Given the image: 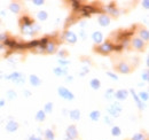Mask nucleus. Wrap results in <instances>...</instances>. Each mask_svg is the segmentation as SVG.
Wrapping results in <instances>:
<instances>
[{"label": "nucleus", "instance_id": "obj_1", "mask_svg": "<svg viewBox=\"0 0 149 140\" xmlns=\"http://www.w3.org/2000/svg\"><path fill=\"white\" fill-rule=\"evenodd\" d=\"M94 52L99 53L101 55H109L111 52H113V44L110 40H106L104 43H101L97 46H94Z\"/></svg>", "mask_w": 149, "mask_h": 140}, {"label": "nucleus", "instance_id": "obj_2", "mask_svg": "<svg viewBox=\"0 0 149 140\" xmlns=\"http://www.w3.org/2000/svg\"><path fill=\"white\" fill-rule=\"evenodd\" d=\"M5 78H6L7 80L13 82V83L16 84V85H23V84L25 83V77H24V75L19 72V71H14V72H12V74H9V75H6Z\"/></svg>", "mask_w": 149, "mask_h": 140}, {"label": "nucleus", "instance_id": "obj_3", "mask_svg": "<svg viewBox=\"0 0 149 140\" xmlns=\"http://www.w3.org/2000/svg\"><path fill=\"white\" fill-rule=\"evenodd\" d=\"M122 110H123V106L120 105L119 102H115V104H112V105H110L107 108V111L109 113V116L112 117V118L118 117L120 115Z\"/></svg>", "mask_w": 149, "mask_h": 140}, {"label": "nucleus", "instance_id": "obj_4", "mask_svg": "<svg viewBox=\"0 0 149 140\" xmlns=\"http://www.w3.org/2000/svg\"><path fill=\"white\" fill-rule=\"evenodd\" d=\"M101 8H102L101 12H102L103 14H107V15L110 14L113 18H118V16H119V10L116 8V6H115L113 4H110V5H102Z\"/></svg>", "mask_w": 149, "mask_h": 140}, {"label": "nucleus", "instance_id": "obj_5", "mask_svg": "<svg viewBox=\"0 0 149 140\" xmlns=\"http://www.w3.org/2000/svg\"><path fill=\"white\" fill-rule=\"evenodd\" d=\"M57 93H58V95H60L62 99H64V100H67V101H72L74 99V93H72L71 91H69L67 88H64V86L57 88Z\"/></svg>", "mask_w": 149, "mask_h": 140}, {"label": "nucleus", "instance_id": "obj_6", "mask_svg": "<svg viewBox=\"0 0 149 140\" xmlns=\"http://www.w3.org/2000/svg\"><path fill=\"white\" fill-rule=\"evenodd\" d=\"M130 43H131V46H132L134 50L139 51V52L145 51V48H146V46H147V43H145L143 40H141L139 37H133V38L131 39Z\"/></svg>", "mask_w": 149, "mask_h": 140}, {"label": "nucleus", "instance_id": "obj_7", "mask_svg": "<svg viewBox=\"0 0 149 140\" xmlns=\"http://www.w3.org/2000/svg\"><path fill=\"white\" fill-rule=\"evenodd\" d=\"M115 70L118 71L119 74H130L132 71V67L130 66V63L126 62V61H119L115 66Z\"/></svg>", "mask_w": 149, "mask_h": 140}, {"label": "nucleus", "instance_id": "obj_8", "mask_svg": "<svg viewBox=\"0 0 149 140\" xmlns=\"http://www.w3.org/2000/svg\"><path fill=\"white\" fill-rule=\"evenodd\" d=\"M62 38H63L64 41H67V43H69V44H76L77 40H78L77 35L74 34V31H71V30H67V31H64V34H63V36H62Z\"/></svg>", "mask_w": 149, "mask_h": 140}, {"label": "nucleus", "instance_id": "obj_9", "mask_svg": "<svg viewBox=\"0 0 149 140\" xmlns=\"http://www.w3.org/2000/svg\"><path fill=\"white\" fill-rule=\"evenodd\" d=\"M129 94H130V93H129V90L120 88V90L115 91V95H113V98H116L118 101H124V100L127 99Z\"/></svg>", "mask_w": 149, "mask_h": 140}, {"label": "nucleus", "instance_id": "obj_10", "mask_svg": "<svg viewBox=\"0 0 149 140\" xmlns=\"http://www.w3.org/2000/svg\"><path fill=\"white\" fill-rule=\"evenodd\" d=\"M65 137L70 138L71 140H76L78 138V130L74 125H70L67 127V131H65Z\"/></svg>", "mask_w": 149, "mask_h": 140}, {"label": "nucleus", "instance_id": "obj_11", "mask_svg": "<svg viewBox=\"0 0 149 140\" xmlns=\"http://www.w3.org/2000/svg\"><path fill=\"white\" fill-rule=\"evenodd\" d=\"M110 21H111V18L109 15H107V14H103V13H101L99 16H97V23L100 24V27H108L109 24H110Z\"/></svg>", "mask_w": 149, "mask_h": 140}, {"label": "nucleus", "instance_id": "obj_12", "mask_svg": "<svg viewBox=\"0 0 149 140\" xmlns=\"http://www.w3.org/2000/svg\"><path fill=\"white\" fill-rule=\"evenodd\" d=\"M57 50V44H56L54 40H49L47 43V45L44 47V52L47 53V54H54Z\"/></svg>", "mask_w": 149, "mask_h": 140}, {"label": "nucleus", "instance_id": "obj_13", "mask_svg": "<svg viewBox=\"0 0 149 140\" xmlns=\"http://www.w3.org/2000/svg\"><path fill=\"white\" fill-rule=\"evenodd\" d=\"M19 124L16 121H14V120H10L9 122L6 123V131L7 132H9V133H12V132H15L17 129H19Z\"/></svg>", "mask_w": 149, "mask_h": 140}, {"label": "nucleus", "instance_id": "obj_14", "mask_svg": "<svg viewBox=\"0 0 149 140\" xmlns=\"http://www.w3.org/2000/svg\"><path fill=\"white\" fill-rule=\"evenodd\" d=\"M129 93L132 94V97H133V99H134V101L136 102V106H138V108L140 109V110H143V108H145V104L139 99V97H138V94L134 92V90L133 88H130L129 90Z\"/></svg>", "mask_w": 149, "mask_h": 140}, {"label": "nucleus", "instance_id": "obj_15", "mask_svg": "<svg viewBox=\"0 0 149 140\" xmlns=\"http://www.w3.org/2000/svg\"><path fill=\"white\" fill-rule=\"evenodd\" d=\"M53 72L54 75L57 76V77H63V76H67L68 75V68L67 67H56L53 69Z\"/></svg>", "mask_w": 149, "mask_h": 140}, {"label": "nucleus", "instance_id": "obj_16", "mask_svg": "<svg viewBox=\"0 0 149 140\" xmlns=\"http://www.w3.org/2000/svg\"><path fill=\"white\" fill-rule=\"evenodd\" d=\"M36 22L28 15H23L22 18H19V27L21 25H33Z\"/></svg>", "mask_w": 149, "mask_h": 140}, {"label": "nucleus", "instance_id": "obj_17", "mask_svg": "<svg viewBox=\"0 0 149 140\" xmlns=\"http://www.w3.org/2000/svg\"><path fill=\"white\" fill-rule=\"evenodd\" d=\"M21 31L22 34L28 36H32L33 34H36L33 25H21Z\"/></svg>", "mask_w": 149, "mask_h": 140}, {"label": "nucleus", "instance_id": "obj_18", "mask_svg": "<svg viewBox=\"0 0 149 140\" xmlns=\"http://www.w3.org/2000/svg\"><path fill=\"white\" fill-rule=\"evenodd\" d=\"M138 34H139V38L141 39V40H143L145 43H147L149 40V31L148 29H146V28H141L139 31H138Z\"/></svg>", "mask_w": 149, "mask_h": 140}, {"label": "nucleus", "instance_id": "obj_19", "mask_svg": "<svg viewBox=\"0 0 149 140\" xmlns=\"http://www.w3.org/2000/svg\"><path fill=\"white\" fill-rule=\"evenodd\" d=\"M92 40L94 41V44L100 45V44L103 41V35H102V32H100V31H94L93 34H92Z\"/></svg>", "mask_w": 149, "mask_h": 140}, {"label": "nucleus", "instance_id": "obj_20", "mask_svg": "<svg viewBox=\"0 0 149 140\" xmlns=\"http://www.w3.org/2000/svg\"><path fill=\"white\" fill-rule=\"evenodd\" d=\"M29 82H30V84H31L33 88H38V86L41 85V79L38 77L37 75H30Z\"/></svg>", "mask_w": 149, "mask_h": 140}, {"label": "nucleus", "instance_id": "obj_21", "mask_svg": "<svg viewBox=\"0 0 149 140\" xmlns=\"http://www.w3.org/2000/svg\"><path fill=\"white\" fill-rule=\"evenodd\" d=\"M8 8H9V10L12 13L19 14V12H21V9H22V6L19 5V2H10L9 6H8Z\"/></svg>", "mask_w": 149, "mask_h": 140}, {"label": "nucleus", "instance_id": "obj_22", "mask_svg": "<svg viewBox=\"0 0 149 140\" xmlns=\"http://www.w3.org/2000/svg\"><path fill=\"white\" fill-rule=\"evenodd\" d=\"M69 117L72 121H79L80 120V110L79 109H72L69 111Z\"/></svg>", "mask_w": 149, "mask_h": 140}, {"label": "nucleus", "instance_id": "obj_23", "mask_svg": "<svg viewBox=\"0 0 149 140\" xmlns=\"http://www.w3.org/2000/svg\"><path fill=\"white\" fill-rule=\"evenodd\" d=\"M44 139L45 140H54L55 139V133H54V131L51 130V129L45 130V132H44Z\"/></svg>", "mask_w": 149, "mask_h": 140}, {"label": "nucleus", "instance_id": "obj_24", "mask_svg": "<svg viewBox=\"0 0 149 140\" xmlns=\"http://www.w3.org/2000/svg\"><path fill=\"white\" fill-rule=\"evenodd\" d=\"M88 116H90V118H91L93 122H97V121L101 118V113H100L99 110H92Z\"/></svg>", "mask_w": 149, "mask_h": 140}, {"label": "nucleus", "instance_id": "obj_25", "mask_svg": "<svg viewBox=\"0 0 149 140\" xmlns=\"http://www.w3.org/2000/svg\"><path fill=\"white\" fill-rule=\"evenodd\" d=\"M90 86L96 91V90H99V88H101V82L97 78H93V79L90 80Z\"/></svg>", "mask_w": 149, "mask_h": 140}, {"label": "nucleus", "instance_id": "obj_26", "mask_svg": "<svg viewBox=\"0 0 149 140\" xmlns=\"http://www.w3.org/2000/svg\"><path fill=\"white\" fill-rule=\"evenodd\" d=\"M16 98H17V93L14 90H9L6 92V99L7 100H14Z\"/></svg>", "mask_w": 149, "mask_h": 140}, {"label": "nucleus", "instance_id": "obj_27", "mask_svg": "<svg viewBox=\"0 0 149 140\" xmlns=\"http://www.w3.org/2000/svg\"><path fill=\"white\" fill-rule=\"evenodd\" d=\"M36 120H37L38 122H44V121L46 120V114H45V111H44L42 109L37 111V114H36Z\"/></svg>", "mask_w": 149, "mask_h": 140}, {"label": "nucleus", "instance_id": "obj_28", "mask_svg": "<svg viewBox=\"0 0 149 140\" xmlns=\"http://www.w3.org/2000/svg\"><path fill=\"white\" fill-rule=\"evenodd\" d=\"M122 134V130L118 125H113L111 127V136L112 137H119Z\"/></svg>", "mask_w": 149, "mask_h": 140}, {"label": "nucleus", "instance_id": "obj_29", "mask_svg": "<svg viewBox=\"0 0 149 140\" xmlns=\"http://www.w3.org/2000/svg\"><path fill=\"white\" fill-rule=\"evenodd\" d=\"M131 140H148L147 139V136L145 134V133H142V132H139V133H135Z\"/></svg>", "mask_w": 149, "mask_h": 140}, {"label": "nucleus", "instance_id": "obj_30", "mask_svg": "<svg viewBox=\"0 0 149 140\" xmlns=\"http://www.w3.org/2000/svg\"><path fill=\"white\" fill-rule=\"evenodd\" d=\"M138 97H139V99L143 102V101H148V99H149V94H148V92L147 91H141V92H139V94H138Z\"/></svg>", "mask_w": 149, "mask_h": 140}, {"label": "nucleus", "instance_id": "obj_31", "mask_svg": "<svg viewBox=\"0 0 149 140\" xmlns=\"http://www.w3.org/2000/svg\"><path fill=\"white\" fill-rule=\"evenodd\" d=\"M37 18L39 21H46V20L48 18V14H47V12H45V10H40V12H38Z\"/></svg>", "mask_w": 149, "mask_h": 140}, {"label": "nucleus", "instance_id": "obj_32", "mask_svg": "<svg viewBox=\"0 0 149 140\" xmlns=\"http://www.w3.org/2000/svg\"><path fill=\"white\" fill-rule=\"evenodd\" d=\"M44 111L45 114H51L53 111V102H47L44 106Z\"/></svg>", "mask_w": 149, "mask_h": 140}, {"label": "nucleus", "instance_id": "obj_33", "mask_svg": "<svg viewBox=\"0 0 149 140\" xmlns=\"http://www.w3.org/2000/svg\"><path fill=\"white\" fill-rule=\"evenodd\" d=\"M70 4H71V7L74 8V10H80V8H81V2L80 1L72 0V1H70Z\"/></svg>", "mask_w": 149, "mask_h": 140}, {"label": "nucleus", "instance_id": "obj_34", "mask_svg": "<svg viewBox=\"0 0 149 140\" xmlns=\"http://www.w3.org/2000/svg\"><path fill=\"white\" fill-rule=\"evenodd\" d=\"M113 95H115V90L113 88H109V90L106 91V99L111 100L112 98H113Z\"/></svg>", "mask_w": 149, "mask_h": 140}, {"label": "nucleus", "instance_id": "obj_35", "mask_svg": "<svg viewBox=\"0 0 149 140\" xmlns=\"http://www.w3.org/2000/svg\"><path fill=\"white\" fill-rule=\"evenodd\" d=\"M57 62H58L60 67H67V66H69V64H70V61H69V60H67V59H58V60H57Z\"/></svg>", "mask_w": 149, "mask_h": 140}, {"label": "nucleus", "instance_id": "obj_36", "mask_svg": "<svg viewBox=\"0 0 149 140\" xmlns=\"http://www.w3.org/2000/svg\"><path fill=\"white\" fill-rule=\"evenodd\" d=\"M9 38V35L7 32H0V44H3Z\"/></svg>", "mask_w": 149, "mask_h": 140}, {"label": "nucleus", "instance_id": "obj_37", "mask_svg": "<svg viewBox=\"0 0 149 140\" xmlns=\"http://www.w3.org/2000/svg\"><path fill=\"white\" fill-rule=\"evenodd\" d=\"M103 121H104V123H106L107 125H111V124H113V118H112V117H110L109 115H107V116H104V118H103Z\"/></svg>", "mask_w": 149, "mask_h": 140}, {"label": "nucleus", "instance_id": "obj_38", "mask_svg": "<svg viewBox=\"0 0 149 140\" xmlns=\"http://www.w3.org/2000/svg\"><path fill=\"white\" fill-rule=\"evenodd\" d=\"M107 75L111 78L112 80H118V76L116 75V74H113V72H111V71H107Z\"/></svg>", "mask_w": 149, "mask_h": 140}, {"label": "nucleus", "instance_id": "obj_39", "mask_svg": "<svg viewBox=\"0 0 149 140\" xmlns=\"http://www.w3.org/2000/svg\"><path fill=\"white\" fill-rule=\"evenodd\" d=\"M148 79H149V72H148V70H146L145 72H142V80L148 82Z\"/></svg>", "mask_w": 149, "mask_h": 140}, {"label": "nucleus", "instance_id": "obj_40", "mask_svg": "<svg viewBox=\"0 0 149 140\" xmlns=\"http://www.w3.org/2000/svg\"><path fill=\"white\" fill-rule=\"evenodd\" d=\"M29 140H42L41 136H37V134H31L29 137Z\"/></svg>", "mask_w": 149, "mask_h": 140}, {"label": "nucleus", "instance_id": "obj_41", "mask_svg": "<svg viewBox=\"0 0 149 140\" xmlns=\"http://www.w3.org/2000/svg\"><path fill=\"white\" fill-rule=\"evenodd\" d=\"M32 4L36 5V6H41V5L45 4V1L44 0H32Z\"/></svg>", "mask_w": 149, "mask_h": 140}, {"label": "nucleus", "instance_id": "obj_42", "mask_svg": "<svg viewBox=\"0 0 149 140\" xmlns=\"http://www.w3.org/2000/svg\"><path fill=\"white\" fill-rule=\"evenodd\" d=\"M2 54L6 55V46H5L3 44H0V56H1Z\"/></svg>", "mask_w": 149, "mask_h": 140}, {"label": "nucleus", "instance_id": "obj_43", "mask_svg": "<svg viewBox=\"0 0 149 140\" xmlns=\"http://www.w3.org/2000/svg\"><path fill=\"white\" fill-rule=\"evenodd\" d=\"M58 55L61 56V59H65V56L68 55V53L65 52V50H63V51H61V52H58Z\"/></svg>", "mask_w": 149, "mask_h": 140}, {"label": "nucleus", "instance_id": "obj_44", "mask_svg": "<svg viewBox=\"0 0 149 140\" xmlns=\"http://www.w3.org/2000/svg\"><path fill=\"white\" fill-rule=\"evenodd\" d=\"M79 35H80V38H81L83 40H85V39L87 38V35H86V32H85L84 30H81V31L79 32Z\"/></svg>", "mask_w": 149, "mask_h": 140}, {"label": "nucleus", "instance_id": "obj_45", "mask_svg": "<svg viewBox=\"0 0 149 140\" xmlns=\"http://www.w3.org/2000/svg\"><path fill=\"white\" fill-rule=\"evenodd\" d=\"M23 94H24V97H26V98H30V97H31V91H29V90H24Z\"/></svg>", "mask_w": 149, "mask_h": 140}, {"label": "nucleus", "instance_id": "obj_46", "mask_svg": "<svg viewBox=\"0 0 149 140\" xmlns=\"http://www.w3.org/2000/svg\"><path fill=\"white\" fill-rule=\"evenodd\" d=\"M142 6H143L146 9H148V8H149V1H148V0H145V1H142Z\"/></svg>", "mask_w": 149, "mask_h": 140}, {"label": "nucleus", "instance_id": "obj_47", "mask_svg": "<svg viewBox=\"0 0 149 140\" xmlns=\"http://www.w3.org/2000/svg\"><path fill=\"white\" fill-rule=\"evenodd\" d=\"M65 82H67V83H71V82H74V77H72V76H68L67 79H65Z\"/></svg>", "mask_w": 149, "mask_h": 140}, {"label": "nucleus", "instance_id": "obj_48", "mask_svg": "<svg viewBox=\"0 0 149 140\" xmlns=\"http://www.w3.org/2000/svg\"><path fill=\"white\" fill-rule=\"evenodd\" d=\"M5 102H6V100H5V99H1V100H0V107H3Z\"/></svg>", "mask_w": 149, "mask_h": 140}, {"label": "nucleus", "instance_id": "obj_49", "mask_svg": "<svg viewBox=\"0 0 149 140\" xmlns=\"http://www.w3.org/2000/svg\"><path fill=\"white\" fill-rule=\"evenodd\" d=\"M80 27L84 28V27H85V22H80Z\"/></svg>", "mask_w": 149, "mask_h": 140}, {"label": "nucleus", "instance_id": "obj_50", "mask_svg": "<svg viewBox=\"0 0 149 140\" xmlns=\"http://www.w3.org/2000/svg\"><path fill=\"white\" fill-rule=\"evenodd\" d=\"M64 140H71L70 138H68V137H64Z\"/></svg>", "mask_w": 149, "mask_h": 140}, {"label": "nucleus", "instance_id": "obj_51", "mask_svg": "<svg viewBox=\"0 0 149 140\" xmlns=\"http://www.w3.org/2000/svg\"><path fill=\"white\" fill-rule=\"evenodd\" d=\"M0 28H1V20H0Z\"/></svg>", "mask_w": 149, "mask_h": 140}]
</instances>
